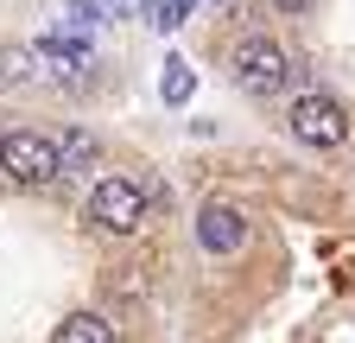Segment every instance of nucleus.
<instances>
[{
    "label": "nucleus",
    "instance_id": "nucleus-10",
    "mask_svg": "<svg viewBox=\"0 0 355 343\" xmlns=\"http://www.w3.org/2000/svg\"><path fill=\"white\" fill-rule=\"evenodd\" d=\"M191 7H197V0H146L140 13H146V26H153V32H178V26L191 19Z\"/></svg>",
    "mask_w": 355,
    "mask_h": 343
},
{
    "label": "nucleus",
    "instance_id": "nucleus-13",
    "mask_svg": "<svg viewBox=\"0 0 355 343\" xmlns=\"http://www.w3.org/2000/svg\"><path fill=\"white\" fill-rule=\"evenodd\" d=\"M273 7H279V13H311L318 0H273Z\"/></svg>",
    "mask_w": 355,
    "mask_h": 343
},
{
    "label": "nucleus",
    "instance_id": "nucleus-14",
    "mask_svg": "<svg viewBox=\"0 0 355 343\" xmlns=\"http://www.w3.org/2000/svg\"><path fill=\"white\" fill-rule=\"evenodd\" d=\"M0 140H7V134H0Z\"/></svg>",
    "mask_w": 355,
    "mask_h": 343
},
{
    "label": "nucleus",
    "instance_id": "nucleus-7",
    "mask_svg": "<svg viewBox=\"0 0 355 343\" xmlns=\"http://www.w3.org/2000/svg\"><path fill=\"white\" fill-rule=\"evenodd\" d=\"M38 76V45H0V90H19Z\"/></svg>",
    "mask_w": 355,
    "mask_h": 343
},
{
    "label": "nucleus",
    "instance_id": "nucleus-3",
    "mask_svg": "<svg viewBox=\"0 0 355 343\" xmlns=\"http://www.w3.org/2000/svg\"><path fill=\"white\" fill-rule=\"evenodd\" d=\"M235 83L248 96H279L286 83H292V64L286 51L273 45V38H241V51H235Z\"/></svg>",
    "mask_w": 355,
    "mask_h": 343
},
{
    "label": "nucleus",
    "instance_id": "nucleus-9",
    "mask_svg": "<svg viewBox=\"0 0 355 343\" xmlns=\"http://www.w3.org/2000/svg\"><path fill=\"white\" fill-rule=\"evenodd\" d=\"M191 90H197V76H191V64L184 58H165V76H159V96L178 108V102H191Z\"/></svg>",
    "mask_w": 355,
    "mask_h": 343
},
{
    "label": "nucleus",
    "instance_id": "nucleus-6",
    "mask_svg": "<svg viewBox=\"0 0 355 343\" xmlns=\"http://www.w3.org/2000/svg\"><path fill=\"white\" fill-rule=\"evenodd\" d=\"M38 70L58 76V83H83L89 76V45H76V38H38Z\"/></svg>",
    "mask_w": 355,
    "mask_h": 343
},
{
    "label": "nucleus",
    "instance_id": "nucleus-11",
    "mask_svg": "<svg viewBox=\"0 0 355 343\" xmlns=\"http://www.w3.org/2000/svg\"><path fill=\"white\" fill-rule=\"evenodd\" d=\"M58 147H64V172H70V165H89V159H96V140H89V134H64Z\"/></svg>",
    "mask_w": 355,
    "mask_h": 343
},
{
    "label": "nucleus",
    "instance_id": "nucleus-4",
    "mask_svg": "<svg viewBox=\"0 0 355 343\" xmlns=\"http://www.w3.org/2000/svg\"><path fill=\"white\" fill-rule=\"evenodd\" d=\"M292 134L304 140V147H343L349 140V115H343V102L336 96H298L292 102Z\"/></svg>",
    "mask_w": 355,
    "mask_h": 343
},
{
    "label": "nucleus",
    "instance_id": "nucleus-1",
    "mask_svg": "<svg viewBox=\"0 0 355 343\" xmlns=\"http://www.w3.org/2000/svg\"><path fill=\"white\" fill-rule=\"evenodd\" d=\"M0 172H7L13 185H51V178H64V147L51 134L19 127V134L0 140Z\"/></svg>",
    "mask_w": 355,
    "mask_h": 343
},
{
    "label": "nucleus",
    "instance_id": "nucleus-12",
    "mask_svg": "<svg viewBox=\"0 0 355 343\" xmlns=\"http://www.w3.org/2000/svg\"><path fill=\"white\" fill-rule=\"evenodd\" d=\"M70 7L83 13V19H108V13H121L127 0H70Z\"/></svg>",
    "mask_w": 355,
    "mask_h": 343
},
{
    "label": "nucleus",
    "instance_id": "nucleus-5",
    "mask_svg": "<svg viewBox=\"0 0 355 343\" xmlns=\"http://www.w3.org/2000/svg\"><path fill=\"white\" fill-rule=\"evenodd\" d=\"M197 242H203L209 254H235V248L248 242L241 210H229V203H203V210H197Z\"/></svg>",
    "mask_w": 355,
    "mask_h": 343
},
{
    "label": "nucleus",
    "instance_id": "nucleus-2",
    "mask_svg": "<svg viewBox=\"0 0 355 343\" xmlns=\"http://www.w3.org/2000/svg\"><path fill=\"white\" fill-rule=\"evenodd\" d=\"M89 217H96V229H108V235H133L146 223V191L133 178H102L96 191H89Z\"/></svg>",
    "mask_w": 355,
    "mask_h": 343
},
{
    "label": "nucleus",
    "instance_id": "nucleus-8",
    "mask_svg": "<svg viewBox=\"0 0 355 343\" xmlns=\"http://www.w3.org/2000/svg\"><path fill=\"white\" fill-rule=\"evenodd\" d=\"M51 343H114V331H108V318H96V312H76V318L58 324Z\"/></svg>",
    "mask_w": 355,
    "mask_h": 343
}]
</instances>
